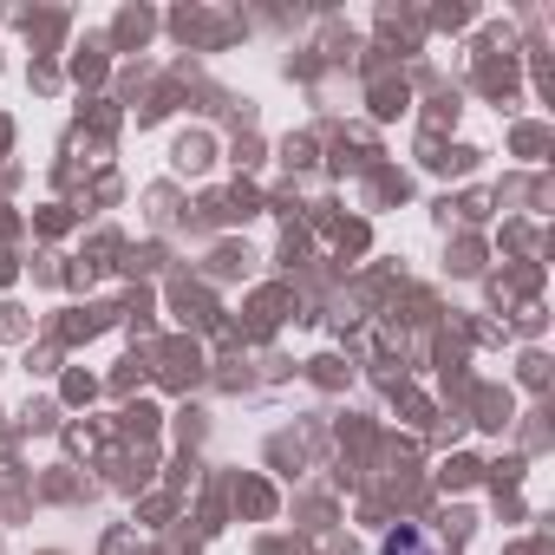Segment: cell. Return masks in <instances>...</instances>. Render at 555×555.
I'll list each match as a JSON object with an SVG mask.
<instances>
[{
  "label": "cell",
  "instance_id": "1",
  "mask_svg": "<svg viewBox=\"0 0 555 555\" xmlns=\"http://www.w3.org/2000/svg\"><path fill=\"white\" fill-rule=\"evenodd\" d=\"M386 555H431V535H425V529H412V522H405V529H399V535H386Z\"/></svg>",
  "mask_w": 555,
  "mask_h": 555
}]
</instances>
